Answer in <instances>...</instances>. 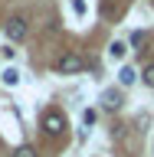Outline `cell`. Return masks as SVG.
I'll use <instances>...</instances> for the list:
<instances>
[{"instance_id":"6da1fadb","label":"cell","mask_w":154,"mask_h":157,"mask_svg":"<svg viewBox=\"0 0 154 157\" xmlns=\"http://www.w3.org/2000/svg\"><path fill=\"white\" fill-rule=\"evenodd\" d=\"M43 131H46L49 137H59L62 131H66V115H59V111H46V115H43Z\"/></svg>"},{"instance_id":"7a4b0ae2","label":"cell","mask_w":154,"mask_h":157,"mask_svg":"<svg viewBox=\"0 0 154 157\" xmlns=\"http://www.w3.org/2000/svg\"><path fill=\"white\" fill-rule=\"evenodd\" d=\"M26 33H30L26 17H10V23H7V39H10V43H20V39H26Z\"/></svg>"},{"instance_id":"3957f363","label":"cell","mask_w":154,"mask_h":157,"mask_svg":"<svg viewBox=\"0 0 154 157\" xmlns=\"http://www.w3.org/2000/svg\"><path fill=\"white\" fill-rule=\"evenodd\" d=\"M79 69H82V56H79V52H66V56H59V62H56V72H62V75H72Z\"/></svg>"},{"instance_id":"277c9868","label":"cell","mask_w":154,"mask_h":157,"mask_svg":"<svg viewBox=\"0 0 154 157\" xmlns=\"http://www.w3.org/2000/svg\"><path fill=\"white\" fill-rule=\"evenodd\" d=\"M102 105H105L108 111H115V108H121V92H115V88H108L105 95H102Z\"/></svg>"},{"instance_id":"5b68a950","label":"cell","mask_w":154,"mask_h":157,"mask_svg":"<svg viewBox=\"0 0 154 157\" xmlns=\"http://www.w3.org/2000/svg\"><path fill=\"white\" fill-rule=\"evenodd\" d=\"M135 78H138V72L131 66H125L121 72H118V82H121V85H135Z\"/></svg>"},{"instance_id":"8992f818","label":"cell","mask_w":154,"mask_h":157,"mask_svg":"<svg viewBox=\"0 0 154 157\" xmlns=\"http://www.w3.org/2000/svg\"><path fill=\"white\" fill-rule=\"evenodd\" d=\"M0 78H3V85H7V88H13L20 82V72H17V69H3V75H0Z\"/></svg>"},{"instance_id":"52a82bcc","label":"cell","mask_w":154,"mask_h":157,"mask_svg":"<svg viewBox=\"0 0 154 157\" xmlns=\"http://www.w3.org/2000/svg\"><path fill=\"white\" fill-rule=\"evenodd\" d=\"M125 52H128L125 43H112V46H108V56L112 59H125Z\"/></svg>"},{"instance_id":"ba28073f","label":"cell","mask_w":154,"mask_h":157,"mask_svg":"<svg viewBox=\"0 0 154 157\" xmlns=\"http://www.w3.org/2000/svg\"><path fill=\"white\" fill-rule=\"evenodd\" d=\"M13 157H36V151H33L30 144H20L17 151H13Z\"/></svg>"},{"instance_id":"9c48e42d","label":"cell","mask_w":154,"mask_h":157,"mask_svg":"<svg viewBox=\"0 0 154 157\" xmlns=\"http://www.w3.org/2000/svg\"><path fill=\"white\" fill-rule=\"evenodd\" d=\"M141 78H144V85H151V88H154V66H148L144 72H141Z\"/></svg>"},{"instance_id":"30bf717a","label":"cell","mask_w":154,"mask_h":157,"mask_svg":"<svg viewBox=\"0 0 154 157\" xmlns=\"http://www.w3.org/2000/svg\"><path fill=\"white\" fill-rule=\"evenodd\" d=\"M82 124H95V111H92V108H85V111H82Z\"/></svg>"},{"instance_id":"8fae6325","label":"cell","mask_w":154,"mask_h":157,"mask_svg":"<svg viewBox=\"0 0 154 157\" xmlns=\"http://www.w3.org/2000/svg\"><path fill=\"white\" fill-rule=\"evenodd\" d=\"M72 10H76L79 17H82V13H85V0H72Z\"/></svg>"}]
</instances>
